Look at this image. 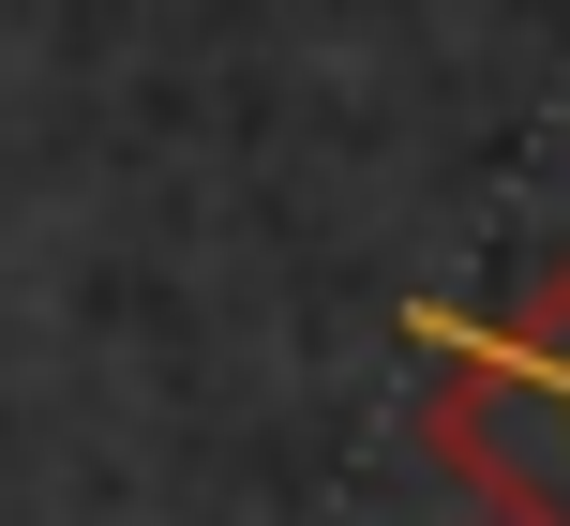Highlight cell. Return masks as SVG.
I'll list each match as a JSON object with an SVG mask.
<instances>
[{
    "mask_svg": "<svg viewBox=\"0 0 570 526\" xmlns=\"http://www.w3.org/2000/svg\"><path fill=\"white\" fill-rule=\"evenodd\" d=\"M421 347L451 361V407H435L451 467L481 481L511 526H570V286L541 301V316H511V331L421 316Z\"/></svg>",
    "mask_w": 570,
    "mask_h": 526,
    "instance_id": "cell-1",
    "label": "cell"
}]
</instances>
